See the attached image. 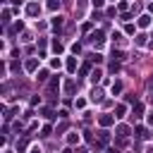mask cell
<instances>
[{"label": "cell", "mask_w": 153, "mask_h": 153, "mask_svg": "<svg viewBox=\"0 0 153 153\" xmlns=\"http://www.w3.org/2000/svg\"><path fill=\"white\" fill-rule=\"evenodd\" d=\"M141 112H143V105L141 103H134V117H141Z\"/></svg>", "instance_id": "obj_11"}, {"label": "cell", "mask_w": 153, "mask_h": 153, "mask_svg": "<svg viewBox=\"0 0 153 153\" xmlns=\"http://www.w3.org/2000/svg\"><path fill=\"white\" fill-rule=\"evenodd\" d=\"M67 141H69V143H76V141H79V134H69Z\"/></svg>", "instance_id": "obj_20"}, {"label": "cell", "mask_w": 153, "mask_h": 153, "mask_svg": "<svg viewBox=\"0 0 153 153\" xmlns=\"http://www.w3.org/2000/svg\"><path fill=\"white\" fill-rule=\"evenodd\" d=\"M53 29H55V31L62 29V17H55V19H53Z\"/></svg>", "instance_id": "obj_8"}, {"label": "cell", "mask_w": 153, "mask_h": 153, "mask_svg": "<svg viewBox=\"0 0 153 153\" xmlns=\"http://www.w3.org/2000/svg\"><path fill=\"white\" fill-rule=\"evenodd\" d=\"M117 136L127 139V136H129V127H127V124H120V127H117Z\"/></svg>", "instance_id": "obj_5"}, {"label": "cell", "mask_w": 153, "mask_h": 153, "mask_svg": "<svg viewBox=\"0 0 153 153\" xmlns=\"http://www.w3.org/2000/svg\"><path fill=\"white\" fill-rule=\"evenodd\" d=\"M31 153H41V148H38V146H36V148H31Z\"/></svg>", "instance_id": "obj_28"}, {"label": "cell", "mask_w": 153, "mask_h": 153, "mask_svg": "<svg viewBox=\"0 0 153 153\" xmlns=\"http://www.w3.org/2000/svg\"><path fill=\"white\" fill-rule=\"evenodd\" d=\"M57 86H60V81H57V76H55V79H50V84H48V91L53 93V91H55Z\"/></svg>", "instance_id": "obj_9"}, {"label": "cell", "mask_w": 153, "mask_h": 153, "mask_svg": "<svg viewBox=\"0 0 153 153\" xmlns=\"http://www.w3.org/2000/svg\"><path fill=\"white\" fill-rule=\"evenodd\" d=\"M151 103H153V96H151Z\"/></svg>", "instance_id": "obj_31"}, {"label": "cell", "mask_w": 153, "mask_h": 153, "mask_svg": "<svg viewBox=\"0 0 153 153\" xmlns=\"http://www.w3.org/2000/svg\"><path fill=\"white\" fill-rule=\"evenodd\" d=\"M108 139H110V134L108 131H100V143H108Z\"/></svg>", "instance_id": "obj_19"}, {"label": "cell", "mask_w": 153, "mask_h": 153, "mask_svg": "<svg viewBox=\"0 0 153 153\" xmlns=\"http://www.w3.org/2000/svg\"><path fill=\"white\" fill-rule=\"evenodd\" d=\"M53 50H55V53H62V50H65V48H62V43H60L57 38L53 41Z\"/></svg>", "instance_id": "obj_12"}, {"label": "cell", "mask_w": 153, "mask_h": 153, "mask_svg": "<svg viewBox=\"0 0 153 153\" xmlns=\"http://www.w3.org/2000/svg\"><path fill=\"white\" fill-rule=\"evenodd\" d=\"M41 136H50V124H45V127H43V134H41Z\"/></svg>", "instance_id": "obj_24"}, {"label": "cell", "mask_w": 153, "mask_h": 153, "mask_svg": "<svg viewBox=\"0 0 153 153\" xmlns=\"http://www.w3.org/2000/svg\"><path fill=\"white\" fill-rule=\"evenodd\" d=\"M148 122H151V124H153V112H151V115H148Z\"/></svg>", "instance_id": "obj_29"}, {"label": "cell", "mask_w": 153, "mask_h": 153, "mask_svg": "<svg viewBox=\"0 0 153 153\" xmlns=\"http://www.w3.org/2000/svg\"><path fill=\"white\" fill-rule=\"evenodd\" d=\"M72 50H74V55H79V53H81V45H79V43H74V45H72Z\"/></svg>", "instance_id": "obj_23"}, {"label": "cell", "mask_w": 153, "mask_h": 153, "mask_svg": "<svg viewBox=\"0 0 153 153\" xmlns=\"http://www.w3.org/2000/svg\"><path fill=\"white\" fill-rule=\"evenodd\" d=\"M148 10H151V12H153V2H151V5H148Z\"/></svg>", "instance_id": "obj_30"}, {"label": "cell", "mask_w": 153, "mask_h": 153, "mask_svg": "<svg viewBox=\"0 0 153 153\" xmlns=\"http://www.w3.org/2000/svg\"><path fill=\"white\" fill-rule=\"evenodd\" d=\"M120 91H122V84L115 81V84H112V93H120Z\"/></svg>", "instance_id": "obj_18"}, {"label": "cell", "mask_w": 153, "mask_h": 153, "mask_svg": "<svg viewBox=\"0 0 153 153\" xmlns=\"http://www.w3.org/2000/svg\"><path fill=\"white\" fill-rule=\"evenodd\" d=\"M134 131H136V139H146V136H148V131H146V127H136Z\"/></svg>", "instance_id": "obj_7"}, {"label": "cell", "mask_w": 153, "mask_h": 153, "mask_svg": "<svg viewBox=\"0 0 153 153\" xmlns=\"http://www.w3.org/2000/svg\"><path fill=\"white\" fill-rule=\"evenodd\" d=\"M148 24H151V17H148V14H141V17H139V26H143V29H146Z\"/></svg>", "instance_id": "obj_6"}, {"label": "cell", "mask_w": 153, "mask_h": 153, "mask_svg": "<svg viewBox=\"0 0 153 153\" xmlns=\"http://www.w3.org/2000/svg\"><path fill=\"white\" fill-rule=\"evenodd\" d=\"M151 38H153V36H151Z\"/></svg>", "instance_id": "obj_32"}, {"label": "cell", "mask_w": 153, "mask_h": 153, "mask_svg": "<svg viewBox=\"0 0 153 153\" xmlns=\"http://www.w3.org/2000/svg\"><path fill=\"white\" fill-rule=\"evenodd\" d=\"M60 7V0H48V10H57Z\"/></svg>", "instance_id": "obj_16"}, {"label": "cell", "mask_w": 153, "mask_h": 153, "mask_svg": "<svg viewBox=\"0 0 153 153\" xmlns=\"http://www.w3.org/2000/svg\"><path fill=\"white\" fill-rule=\"evenodd\" d=\"M38 12H41V7H38V2H29V5H26V14H29V17H36Z\"/></svg>", "instance_id": "obj_2"}, {"label": "cell", "mask_w": 153, "mask_h": 153, "mask_svg": "<svg viewBox=\"0 0 153 153\" xmlns=\"http://www.w3.org/2000/svg\"><path fill=\"white\" fill-rule=\"evenodd\" d=\"M136 43H139V45H143V43H146V36H143V33H141V36H136Z\"/></svg>", "instance_id": "obj_22"}, {"label": "cell", "mask_w": 153, "mask_h": 153, "mask_svg": "<svg viewBox=\"0 0 153 153\" xmlns=\"http://www.w3.org/2000/svg\"><path fill=\"white\" fill-rule=\"evenodd\" d=\"M88 41H91L93 45H100V43L105 41V36H103V31H100V29H96V31H91V36H88Z\"/></svg>", "instance_id": "obj_1"}, {"label": "cell", "mask_w": 153, "mask_h": 153, "mask_svg": "<svg viewBox=\"0 0 153 153\" xmlns=\"http://www.w3.org/2000/svg\"><path fill=\"white\" fill-rule=\"evenodd\" d=\"M98 122H100V124H103V127H110V124H115V117H112V115H108V112H105V115H100V117H98Z\"/></svg>", "instance_id": "obj_3"}, {"label": "cell", "mask_w": 153, "mask_h": 153, "mask_svg": "<svg viewBox=\"0 0 153 153\" xmlns=\"http://www.w3.org/2000/svg\"><path fill=\"white\" fill-rule=\"evenodd\" d=\"M91 100H103V93H100V88H93V93H91Z\"/></svg>", "instance_id": "obj_10"}, {"label": "cell", "mask_w": 153, "mask_h": 153, "mask_svg": "<svg viewBox=\"0 0 153 153\" xmlns=\"http://www.w3.org/2000/svg\"><path fill=\"white\" fill-rule=\"evenodd\" d=\"M91 81H93V84H98V81H100V72H98V69H96V72H91Z\"/></svg>", "instance_id": "obj_14"}, {"label": "cell", "mask_w": 153, "mask_h": 153, "mask_svg": "<svg viewBox=\"0 0 153 153\" xmlns=\"http://www.w3.org/2000/svg\"><path fill=\"white\" fill-rule=\"evenodd\" d=\"M24 67H26V72H36V69H38V60H36V57H31V60H26V65H24Z\"/></svg>", "instance_id": "obj_4"}, {"label": "cell", "mask_w": 153, "mask_h": 153, "mask_svg": "<svg viewBox=\"0 0 153 153\" xmlns=\"http://www.w3.org/2000/svg\"><path fill=\"white\" fill-rule=\"evenodd\" d=\"M38 81H48V72H45V69L38 74Z\"/></svg>", "instance_id": "obj_21"}, {"label": "cell", "mask_w": 153, "mask_h": 153, "mask_svg": "<svg viewBox=\"0 0 153 153\" xmlns=\"http://www.w3.org/2000/svg\"><path fill=\"white\" fill-rule=\"evenodd\" d=\"M103 2H105V0H93V5H96V7H103Z\"/></svg>", "instance_id": "obj_26"}, {"label": "cell", "mask_w": 153, "mask_h": 153, "mask_svg": "<svg viewBox=\"0 0 153 153\" xmlns=\"http://www.w3.org/2000/svg\"><path fill=\"white\" fill-rule=\"evenodd\" d=\"M17 148H19V153H22V151H24V148H26V139H22V141H19V146H17Z\"/></svg>", "instance_id": "obj_25"}, {"label": "cell", "mask_w": 153, "mask_h": 153, "mask_svg": "<svg viewBox=\"0 0 153 153\" xmlns=\"http://www.w3.org/2000/svg\"><path fill=\"white\" fill-rule=\"evenodd\" d=\"M115 112H117V115H115V117H122V115H124V112H127V108H124V105H117V108H115Z\"/></svg>", "instance_id": "obj_15"}, {"label": "cell", "mask_w": 153, "mask_h": 153, "mask_svg": "<svg viewBox=\"0 0 153 153\" xmlns=\"http://www.w3.org/2000/svg\"><path fill=\"white\" fill-rule=\"evenodd\" d=\"M65 91H67V93H72V91H74V81H72V79L65 84Z\"/></svg>", "instance_id": "obj_17"}, {"label": "cell", "mask_w": 153, "mask_h": 153, "mask_svg": "<svg viewBox=\"0 0 153 153\" xmlns=\"http://www.w3.org/2000/svg\"><path fill=\"white\" fill-rule=\"evenodd\" d=\"M108 153H120V151L117 148H108Z\"/></svg>", "instance_id": "obj_27"}, {"label": "cell", "mask_w": 153, "mask_h": 153, "mask_svg": "<svg viewBox=\"0 0 153 153\" xmlns=\"http://www.w3.org/2000/svg\"><path fill=\"white\" fill-rule=\"evenodd\" d=\"M67 69H69V72H74V69H76V60H74V57H69V60H67Z\"/></svg>", "instance_id": "obj_13"}]
</instances>
